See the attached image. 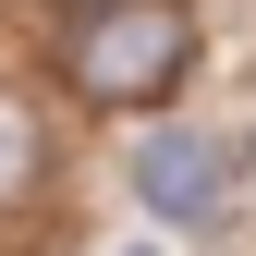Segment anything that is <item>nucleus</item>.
<instances>
[{
    "mask_svg": "<svg viewBox=\"0 0 256 256\" xmlns=\"http://www.w3.org/2000/svg\"><path fill=\"white\" fill-rule=\"evenodd\" d=\"M134 196L158 220H220L232 208V146L220 134H146L134 146Z\"/></svg>",
    "mask_w": 256,
    "mask_h": 256,
    "instance_id": "obj_2",
    "label": "nucleus"
},
{
    "mask_svg": "<svg viewBox=\"0 0 256 256\" xmlns=\"http://www.w3.org/2000/svg\"><path fill=\"white\" fill-rule=\"evenodd\" d=\"M122 256H146V244H122Z\"/></svg>",
    "mask_w": 256,
    "mask_h": 256,
    "instance_id": "obj_4",
    "label": "nucleus"
},
{
    "mask_svg": "<svg viewBox=\"0 0 256 256\" xmlns=\"http://www.w3.org/2000/svg\"><path fill=\"white\" fill-rule=\"evenodd\" d=\"M37 110H24V98H0V196H24V171H37Z\"/></svg>",
    "mask_w": 256,
    "mask_h": 256,
    "instance_id": "obj_3",
    "label": "nucleus"
},
{
    "mask_svg": "<svg viewBox=\"0 0 256 256\" xmlns=\"http://www.w3.org/2000/svg\"><path fill=\"white\" fill-rule=\"evenodd\" d=\"M183 61H196V12H183V0H98V12L74 24V86L110 98V110L171 98Z\"/></svg>",
    "mask_w": 256,
    "mask_h": 256,
    "instance_id": "obj_1",
    "label": "nucleus"
}]
</instances>
